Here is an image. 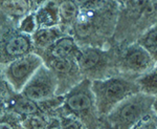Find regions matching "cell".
Instances as JSON below:
<instances>
[{"label": "cell", "instance_id": "cell-23", "mask_svg": "<svg viewBox=\"0 0 157 129\" xmlns=\"http://www.w3.org/2000/svg\"><path fill=\"white\" fill-rule=\"evenodd\" d=\"M134 129H157V115L154 111L146 119H144Z\"/></svg>", "mask_w": 157, "mask_h": 129}, {"label": "cell", "instance_id": "cell-18", "mask_svg": "<svg viewBox=\"0 0 157 129\" xmlns=\"http://www.w3.org/2000/svg\"><path fill=\"white\" fill-rule=\"evenodd\" d=\"M0 7L11 16H23L29 9V3L26 1H2Z\"/></svg>", "mask_w": 157, "mask_h": 129}, {"label": "cell", "instance_id": "cell-7", "mask_svg": "<svg viewBox=\"0 0 157 129\" xmlns=\"http://www.w3.org/2000/svg\"><path fill=\"white\" fill-rule=\"evenodd\" d=\"M155 65L149 53L136 42L117 49V68L121 75L138 78L153 69Z\"/></svg>", "mask_w": 157, "mask_h": 129}, {"label": "cell", "instance_id": "cell-26", "mask_svg": "<svg viewBox=\"0 0 157 129\" xmlns=\"http://www.w3.org/2000/svg\"><path fill=\"white\" fill-rule=\"evenodd\" d=\"M153 111L157 115V96L155 97V101H154V104H153Z\"/></svg>", "mask_w": 157, "mask_h": 129}, {"label": "cell", "instance_id": "cell-14", "mask_svg": "<svg viewBox=\"0 0 157 129\" xmlns=\"http://www.w3.org/2000/svg\"><path fill=\"white\" fill-rule=\"evenodd\" d=\"M36 23L39 29L55 27L59 24V3L48 2L39 10L36 17Z\"/></svg>", "mask_w": 157, "mask_h": 129}, {"label": "cell", "instance_id": "cell-10", "mask_svg": "<svg viewBox=\"0 0 157 129\" xmlns=\"http://www.w3.org/2000/svg\"><path fill=\"white\" fill-rule=\"evenodd\" d=\"M46 66L55 74L58 81L57 95H65L83 79L75 58L47 60Z\"/></svg>", "mask_w": 157, "mask_h": 129}, {"label": "cell", "instance_id": "cell-13", "mask_svg": "<svg viewBox=\"0 0 157 129\" xmlns=\"http://www.w3.org/2000/svg\"><path fill=\"white\" fill-rule=\"evenodd\" d=\"M61 37H63V31L59 26H55L47 29H38L36 32H34L32 40L37 47L46 49Z\"/></svg>", "mask_w": 157, "mask_h": 129}, {"label": "cell", "instance_id": "cell-17", "mask_svg": "<svg viewBox=\"0 0 157 129\" xmlns=\"http://www.w3.org/2000/svg\"><path fill=\"white\" fill-rule=\"evenodd\" d=\"M136 82L140 88V92L147 95L157 96V67L155 66L150 72L136 78Z\"/></svg>", "mask_w": 157, "mask_h": 129}, {"label": "cell", "instance_id": "cell-3", "mask_svg": "<svg viewBox=\"0 0 157 129\" xmlns=\"http://www.w3.org/2000/svg\"><path fill=\"white\" fill-rule=\"evenodd\" d=\"M91 88L101 121L124 100L140 92L136 78L121 74L91 81Z\"/></svg>", "mask_w": 157, "mask_h": 129}, {"label": "cell", "instance_id": "cell-22", "mask_svg": "<svg viewBox=\"0 0 157 129\" xmlns=\"http://www.w3.org/2000/svg\"><path fill=\"white\" fill-rule=\"evenodd\" d=\"M60 123L62 129H84L83 123L72 115H61Z\"/></svg>", "mask_w": 157, "mask_h": 129}, {"label": "cell", "instance_id": "cell-6", "mask_svg": "<svg viewBox=\"0 0 157 129\" xmlns=\"http://www.w3.org/2000/svg\"><path fill=\"white\" fill-rule=\"evenodd\" d=\"M75 61L82 76L90 81L103 80L120 75L117 68V49L82 46L78 49Z\"/></svg>", "mask_w": 157, "mask_h": 129}, {"label": "cell", "instance_id": "cell-21", "mask_svg": "<svg viewBox=\"0 0 157 129\" xmlns=\"http://www.w3.org/2000/svg\"><path fill=\"white\" fill-rule=\"evenodd\" d=\"M0 129H23V125L16 115H6L0 117Z\"/></svg>", "mask_w": 157, "mask_h": 129}, {"label": "cell", "instance_id": "cell-25", "mask_svg": "<svg viewBox=\"0 0 157 129\" xmlns=\"http://www.w3.org/2000/svg\"><path fill=\"white\" fill-rule=\"evenodd\" d=\"M46 129H62L61 128V123H60V119H52L48 122Z\"/></svg>", "mask_w": 157, "mask_h": 129}, {"label": "cell", "instance_id": "cell-1", "mask_svg": "<svg viewBox=\"0 0 157 129\" xmlns=\"http://www.w3.org/2000/svg\"><path fill=\"white\" fill-rule=\"evenodd\" d=\"M118 16V2H84L72 26L75 42L91 46L97 38L103 39L114 34Z\"/></svg>", "mask_w": 157, "mask_h": 129}, {"label": "cell", "instance_id": "cell-15", "mask_svg": "<svg viewBox=\"0 0 157 129\" xmlns=\"http://www.w3.org/2000/svg\"><path fill=\"white\" fill-rule=\"evenodd\" d=\"M80 13V4L73 1H62L59 3V23L64 27H71Z\"/></svg>", "mask_w": 157, "mask_h": 129}, {"label": "cell", "instance_id": "cell-2", "mask_svg": "<svg viewBox=\"0 0 157 129\" xmlns=\"http://www.w3.org/2000/svg\"><path fill=\"white\" fill-rule=\"evenodd\" d=\"M157 23V2H118V16L113 38L128 45L136 42L147 29Z\"/></svg>", "mask_w": 157, "mask_h": 129}, {"label": "cell", "instance_id": "cell-16", "mask_svg": "<svg viewBox=\"0 0 157 129\" xmlns=\"http://www.w3.org/2000/svg\"><path fill=\"white\" fill-rule=\"evenodd\" d=\"M141 47H144L149 55L157 63V23L151 26L136 40Z\"/></svg>", "mask_w": 157, "mask_h": 129}, {"label": "cell", "instance_id": "cell-24", "mask_svg": "<svg viewBox=\"0 0 157 129\" xmlns=\"http://www.w3.org/2000/svg\"><path fill=\"white\" fill-rule=\"evenodd\" d=\"M36 18H34L33 16H27L21 23V29L22 32H24L25 34H30L35 31V27H36Z\"/></svg>", "mask_w": 157, "mask_h": 129}, {"label": "cell", "instance_id": "cell-19", "mask_svg": "<svg viewBox=\"0 0 157 129\" xmlns=\"http://www.w3.org/2000/svg\"><path fill=\"white\" fill-rule=\"evenodd\" d=\"M14 109L18 111L20 113H24V115H38L40 110V106L36 104V102L29 100V99L24 98L23 100H20L15 105Z\"/></svg>", "mask_w": 157, "mask_h": 129}, {"label": "cell", "instance_id": "cell-28", "mask_svg": "<svg viewBox=\"0 0 157 129\" xmlns=\"http://www.w3.org/2000/svg\"><path fill=\"white\" fill-rule=\"evenodd\" d=\"M0 86H1V76H0Z\"/></svg>", "mask_w": 157, "mask_h": 129}, {"label": "cell", "instance_id": "cell-12", "mask_svg": "<svg viewBox=\"0 0 157 129\" xmlns=\"http://www.w3.org/2000/svg\"><path fill=\"white\" fill-rule=\"evenodd\" d=\"M33 40L27 35H17L10 38L3 46V55L9 59H18L29 54Z\"/></svg>", "mask_w": 157, "mask_h": 129}, {"label": "cell", "instance_id": "cell-4", "mask_svg": "<svg viewBox=\"0 0 157 129\" xmlns=\"http://www.w3.org/2000/svg\"><path fill=\"white\" fill-rule=\"evenodd\" d=\"M62 115H72L78 119L88 129H98L102 124L98 113L91 81L83 79L63 97L61 105Z\"/></svg>", "mask_w": 157, "mask_h": 129}, {"label": "cell", "instance_id": "cell-27", "mask_svg": "<svg viewBox=\"0 0 157 129\" xmlns=\"http://www.w3.org/2000/svg\"><path fill=\"white\" fill-rule=\"evenodd\" d=\"M2 109H3V102H2L1 99H0V112L2 111Z\"/></svg>", "mask_w": 157, "mask_h": 129}, {"label": "cell", "instance_id": "cell-20", "mask_svg": "<svg viewBox=\"0 0 157 129\" xmlns=\"http://www.w3.org/2000/svg\"><path fill=\"white\" fill-rule=\"evenodd\" d=\"M24 129H46L48 122L39 115H33L22 122Z\"/></svg>", "mask_w": 157, "mask_h": 129}, {"label": "cell", "instance_id": "cell-5", "mask_svg": "<svg viewBox=\"0 0 157 129\" xmlns=\"http://www.w3.org/2000/svg\"><path fill=\"white\" fill-rule=\"evenodd\" d=\"M155 97L139 92L120 103L102 119L108 129H134L153 112Z\"/></svg>", "mask_w": 157, "mask_h": 129}, {"label": "cell", "instance_id": "cell-11", "mask_svg": "<svg viewBox=\"0 0 157 129\" xmlns=\"http://www.w3.org/2000/svg\"><path fill=\"white\" fill-rule=\"evenodd\" d=\"M78 49V43L72 36H63L57 40L52 46L45 49L47 60H60L75 58Z\"/></svg>", "mask_w": 157, "mask_h": 129}, {"label": "cell", "instance_id": "cell-9", "mask_svg": "<svg viewBox=\"0 0 157 129\" xmlns=\"http://www.w3.org/2000/svg\"><path fill=\"white\" fill-rule=\"evenodd\" d=\"M58 81L54 72L43 64L22 89V96L33 102H43L57 95Z\"/></svg>", "mask_w": 157, "mask_h": 129}, {"label": "cell", "instance_id": "cell-8", "mask_svg": "<svg viewBox=\"0 0 157 129\" xmlns=\"http://www.w3.org/2000/svg\"><path fill=\"white\" fill-rule=\"evenodd\" d=\"M43 64V60L39 55L29 54L12 60L4 69V77L15 92H20Z\"/></svg>", "mask_w": 157, "mask_h": 129}]
</instances>
